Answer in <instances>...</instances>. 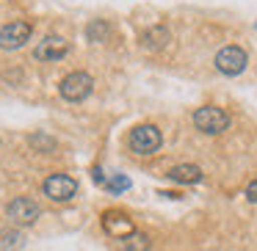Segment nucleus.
<instances>
[{
	"label": "nucleus",
	"instance_id": "1",
	"mask_svg": "<svg viewBox=\"0 0 257 251\" xmlns=\"http://www.w3.org/2000/svg\"><path fill=\"white\" fill-rule=\"evenodd\" d=\"M161 141H163L161 130H158L155 124H139V127H133L127 135V149L139 157H147V155H152V152H158Z\"/></svg>",
	"mask_w": 257,
	"mask_h": 251
},
{
	"label": "nucleus",
	"instance_id": "2",
	"mask_svg": "<svg viewBox=\"0 0 257 251\" xmlns=\"http://www.w3.org/2000/svg\"><path fill=\"white\" fill-rule=\"evenodd\" d=\"M194 124H196V130H202V133H207V135H218L229 127V116H227L224 108L205 105L194 113Z\"/></svg>",
	"mask_w": 257,
	"mask_h": 251
},
{
	"label": "nucleus",
	"instance_id": "3",
	"mask_svg": "<svg viewBox=\"0 0 257 251\" xmlns=\"http://www.w3.org/2000/svg\"><path fill=\"white\" fill-rule=\"evenodd\" d=\"M91 89H94V80H91L89 72H69L67 78L58 83L61 97H64V100H69V102L86 100V97L91 94Z\"/></svg>",
	"mask_w": 257,
	"mask_h": 251
},
{
	"label": "nucleus",
	"instance_id": "4",
	"mask_svg": "<svg viewBox=\"0 0 257 251\" xmlns=\"http://www.w3.org/2000/svg\"><path fill=\"white\" fill-rule=\"evenodd\" d=\"M246 61H249V58H246L243 47H238V45H227L216 53V69L221 75H227V78H235V75L243 72Z\"/></svg>",
	"mask_w": 257,
	"mask_h": 251
},
{
	"label": "nucleus",
	"instance_id": "5",
	"mask_svg": "<svg viewBox=\"0 0 257 251\" xmlns=\"http://www.w3.org/2000/svg\"><path fill=\"white\" fill-rule=\"evenodd\" d=\"M42 190H45V196L53 201H69L78 193V182H75L69 174H50V177L45 179V185H42Z\"/></svg>",
	"mask_w": 257,
	"mask_h": 251
},
{
	"label": "nucleus",
	"instance_id": "6",
	"mask_svg": "<svg viewBox=\"0 0 257 251\" xmlns=\"http://www.w3.org/2000/svg\"><path fill=\"white\" fill-rule=\"evenodd\" d=\"M31 23L25 20H14V23H6L0 28V50H20L25 42L31 39Z\"/></svg>",
	"mask_w": 257,
	"mask_h": 251
},
{
	"label": "nucleus",
	"instance_id": "7",
	"mask_svg": "<svg viewBox=\"0 0 257 251\" xmlns=\"http://www.w3.org/2000/svg\"><path fill=\"white\" fill-rule=\"evenodd\" d=\"M39 204H36L34 199H28V196H17L14 201H9L6 207V215L12 218V223H17V226H31V223H36V218H39Z\"/></svg>",
	"mask_w": 257,
	"mask_h": 251
},
{
	"label": "nucleus",
	"instance_id": "8",
	"mask_svg": "<svg viewBox=\"0 0 257 251\" xmlns=\"http://www.w3.org/2000/svg\"><path fill=\"white\" fill-rule=\"evenodd\" d=\"M69 53V42L61 39V36H45V39L36 45L34 56L39 58V61H58V58H64Z\"/></svg>",
	"mask_w": 257,
	"mask_h": 251
},
{
	"label": "nucleus",
	"instance_id": "9",
	"mask_svg": "<svg viewBox=\"0 0 257 251\" xmlns=\"http://www.w3.org/2000/svg\"><path fill=\"white\" fill-rule=\"evenodd\" d=\"M102 226H105V232L111 234V237H119V240L130 237V234L136 232L133 221H130L127 215H122V212H105V215H102Z\"/></svg>",
	"mask_w": 257,
	"mask_h": 251
},
{
	"label": "nucleus",
	"instance_id": "10",
	"mask_svg": "<svg viewBox=\"0 0 257 251\" xmlns=\"http://www.w3.org/2000/svg\"><path fill=\"white\" fill-rule=\"evenodd\" d=\"M169 39H172V34H169V28H163V25H152V28H147L144 34H141V45H144L147 50H161Z\"/></svg>",
	"mask_w": 257,
	"mask_h": 251
},
{
	"label": "nucleus",
	"instance_id": "11",
	"mask_svg": "<svg viewBox=\"0 0 257 251\" xmlns=\"http://www.w3.org/2000/svg\"><path fill=\"white\" fill-rule=\"evenodd\" d=\"M169 179L174 182H183V185H194L202 179V168L199 166H191V163H180V166L169 168Z\"/></svg>",
	"mask_w": 257,
	"mask_h": 251
},
{
	"label": "nucleus",
	"instance_id": "12",
	"mask_svg": "<svg viewBox=\"0 0 257 251\" xmlns=\"http://www.w3.org/2000/svg\"><path fill=\"white\" fill-rule=\"evenodd\" d=\"M86 36H89V42H105L108 36H111V28H108V23H102V20H94V23H89V28H86Z\"/></svg>",
	"mask_w": 257,
	"mask_h": 251
},
{
	"label": "nucleus",
	"instance_id": "13",
	"mask_svg": "<svg viewBox=\"0 0 257 251\" xmlns=\"http://www.w3.org/2000/svg\"><path fill=\"white\" fill-rule=\"evenodd\" d=\"M147 245H150V240L144 237V234H130V237H124V251H147Z\"/></svg>",
	"mask_w": 257,
	"mask_h": 251
},
{
	"label": "nucleus",
	"instance_id": "14",
	"mask_svg": "<svg viewBox=\"0 0 257 251\" xmlns=\"http://www.w3.org/2000/svg\"><path fill=\"white\" fill-rule=\"evenodd\" d=\"M31 144H34V146H45L47 152H50L53 146H56V144H53L50 138H45V135H31Z\"/></svg>",
	"mask_w": 257,
	"mask_h": 251
},
{
	"label": "nucleus",
	"instance_id": "15",
	"mask_svg": "<svg viewBox=\"0 0 257 251\" xmlns=\"http://www.w3.org/2000/svg\"><path fill=\"white\" fill-rule=\"evenodd\" d=\"M108 188H111V190H124V188H130V179L127 177H116V179L108 182Z\"/></svg>",
	"mask_w": 257,
	"mask_h": 251
},
{
	"label": "nucleus",
	"instance_id": "16",
	"mask_svg": "<svg viewBox=\"0 0 257 251\" xmlns=\"http://www.w3.org/2000/svg\"><path fill=\"white\" fill-rule=\"evenodd\" d=\"M246 199L257 201V179H254V182H249V188H246Z\"/></svg>",
	"mask_w": 257,
	"mask_h": 251
}]
</instances>
